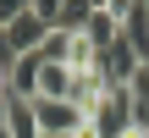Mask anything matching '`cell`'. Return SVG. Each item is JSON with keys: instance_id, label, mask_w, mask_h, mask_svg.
<instances>
[{"instance_id": "6da1fadb", "label": "cell", "mask_w": 149, "mask_h": 138, "mask_svg": "<svg viewBox=\"0 0 149 138\" xmlns=\"http://www.w3.org/2000/svg\"><path fill=\"white\" fill-rule=\"evenodd\" d=\"M88 133L94 138H133V100H127V89H105L88 105Z\"/></svg>"}, {"instance_id": "7a4b0ae2", "label": "cell", "mask_w": 149, "mask_h": 138, "mask_svg": "<svg viewBox=\"0 0 149 138\" xmlns=\"http://www.w3.org/2000/svg\"><path fill=\"white\" fill-rule=\"evenodd\" d=\"M33 116H39V138H77L88 127V116L72 100H33Z\"/></svg>"}, {"instance_id": "3957f363", "label": "cell", "mask_w": 149, "mask_h": 138, "mask_svg": "<svg viewBox=\"0 0 149 138\" xmlns=\"http://www.w3.org/2000/svg\"><path fill=\"white\" fill-rule=\"evenodd\" d=\"M0 33H6V44H11L17 55H33V50L44 44V33H50V22H39L33 11H22V17H17V22H6Z\"/></svg>"}, {"instance_id": "277c9868", "label": "cell", "mask_w": 149, "mask_h": 138, "mask_svg": "<svg viewBox=\"0 0 149 138\" xmlns=\"http://www.w3.org/2000/svg\"><path fill=\"white\" fill-rule=\"evenodd\" d=\"M72 83H77V72H72V66L44 61V66H39V94H33V100H72Z\"/></svg>"}, {"instance_id": "5b68a950", "label": "cell", "mask_w": 149, "mask_h": 138, "mask_svg": "<svg viewBox=\"0 0 149 138\" xmlns=\"http://www.w3.org/2000/svg\"><path fill=\"white\" fill-rule=\"evenodd\" d=\"M83 39H88V50H94V55H105V50L122 39V22H116L111 11H94V17H88V28H83Z\"/></svg>"}, {"instance_id": "8992f818", "label": "cell", "mask_w": 149, "mask_h": 138, "mask_svg": "<svg viewBox=\"0 0 149 138\" xmlns=\"http://www.w3.org/2000/svg\"><path fill=\"white\" fill-rule=\"evenodd\" d=\"M39 66H44V61H39V50H33V55H17V66L6 72L17 100H33V94H39Z\"/></svg>"}, {"instance_id": "52a82bcc", "label": "cell", "mask_w": 149, "mask_h": 138, "mask_svg": "<svg viewBox=\"0 0 149 138\" xmlns=\"http://www.w3.org/2000/svg\"><path fill=\"white\" fill-rule=\"evenodd\" d=\"M6 133L11 138H39V116H33V100H6Z\"/></svg>"}, {"instance_id": "ba28073f", "label": "cell", "mask_w": 149, "mask_h": 138, "mask_svg": "<svg viewBox=\"0 0 149 138\" xmlns=\"http://www.w3.org/2000/svg\"><path fill=\"white\" fill-rule=\"evenodd\" d=\"M72 44H77V33H61V28H50V33H44V44H39V61L72 66Z\"/></svg>"}, {"instance_id": "9c48e42d", "label": "cell", "mask_w": 149, "mask_h": 138, "mask_svg": "<svg viewBox=\"0 0 149 138\" xmlns=\"http://www.w3.org/2000/svg\"><path fill=\"white\" fill-rule=\"evenodd\" d=\"M105 11H111V17H116V22L127 28V22H133V17L144 11V0H105Z\"/></svg>"}, {"instance_id": "30bf717a", "label": "cell", "mask_w": 149, "mask_h": 138, "mask_svg": "<svg viewBox=\"0 0 149 138\" xmlns=\"http://www.w3.org/2000/svg\"><path fill=\"white\" fill-rule=\"evenodd\" d=\"M28 11H33L39 22H50V28H55V17H61V0H28Z\"/></svg>"}, {"instance_id": "8fae6325", "label": "cell", "mask_w": 149, "mask_h": 138, "mask_svg": "<svg viewBox=\"0 0 149 138\" xmlns=\"http://www.w3.org/2000/svg\"><path fill=\"white\" fill-rule=\"evenodd\" d=\"M22 11H28V0H0V28H6V22H17Z\"/></svg>"}, {"instance_id": "7c38bea8", "label": "cell", "mask_w": 149, "mask_h": 138, "mask_svg": "<svg viewBox=\"0 0 149 138\" xmlns=\"http://www.w3.org/2000/svg\"><path fill=\"white\" fill-rule=\"evenodd\" d=\"M0 66H6V72H11V66H17V50H11V44H6V33H0Z\"/></svg>"}, {"instance_id": "4fadbf2b", "label": "cell", "mask_w": 149, "mask_h": 138, "mask_svg": "<svg viewBox=\"0 0 149 138\" xmlns=\"http://www.w3.org/2000/svg\"><path fill=\"white\" fill-rule=\"evenodd\" d=\"M144 11H149V0H144Z\"/></svg>"}, {"instance_id": "5bb4252c", "label": "cell", "mask_w": 149, "mask_h": 138, "mask_svg": "<svg viewBox=\"0 0 149 138\" xmlns=\"http://www.w3.org/2000/svg\"><path fill=\"white\" fill-rule=\"evenodd\" d=\"M138 138H149V133H138Z\"/></svg>"}]
</instances>
